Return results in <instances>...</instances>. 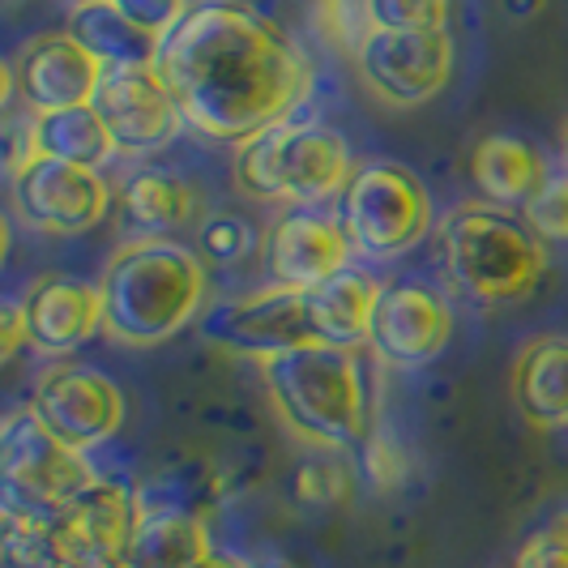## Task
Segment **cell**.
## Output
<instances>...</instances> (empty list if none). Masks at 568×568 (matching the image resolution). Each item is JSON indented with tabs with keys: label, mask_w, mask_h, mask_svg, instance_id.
<instances>
[{
	"label": "cell",
	"mask_w": 568,
	"mask_h": 568,
	"mask_svg": "<svg viewBox=\"0 0 568 568\" xmlns=\"http://www.w3.org/2000/svg\"><path fill=\"white\" fill-rule=\"evenodd\" d=\"M159 78L184 124L214 142H253L283 124L308 94L313 73L283 30L240 4H197L159 43Z\"/></svg>",
	"instance_id": "obj_1"
},
{
	"label": "cell",
	"mask_w": 568,
	"mask_h": 568,
	"mask_svg": "<svg viewBox=\"0 0 568 568\" xmlns=\"http://www.w3.org/2000/svg\"><path fill=\"white\" fill-rule=\"evenodd\" d=\"M103 334L124 346L175 338L205 295V265L171 240H129L103 270Z\"/></svg>",
	"instance_id": "obj_2"
},
{
	"label": "cell",
	"mask_w": 568,
	"mask_h": 568,
	"mask_svg": "<svg viewBox=\"0 0 568 568\" xmlns=\"http://www.w3.org/2000/svg\"><path fill=\"white\" fill-rule=\"evenodd\" d=\"M261 368L270 398L295 436L321 449H346L355 440H368V398L355 351L313 342L261 359Z\"/></svg>",
	"instance_id": "obj_3"
},
{
	"label": "cell",
	"mask_w": 568,
	"mask_h": 568,
	"mask_svg": "<svg viewBox=\"0 0 568 568\" xmlns=\"http://www.w3.org/2000/svg\"><path fill=\"white\" fill-rule=\"evenodd\" d=\"M440 265L462 300L505 308L535 295L547 256L526 219H513L496 205H462L440 227Z\"/></svg>",
	"instance_id": "obj_4"
},
{
	"label": "cell",
	"mask_w": 568,
	"mask_h": 568,
	"mask_svg": "<svg viewBox=\"0 0 568 568\" xmlns=\"http://www.w3.org/2000/svg\"><path fill=\"white\" fill-rule=\"evenodd\" d=\"M355 175L351 150L325 124H274L235 154V184L261 201H291L295 210L325 201Z\"/></svg>",
	"instance_id": "obj_5"
},
{
	"label": "cell",
	"mask_w": 568,
	"mask_h": 568,
	"mask_svg": "<svg viewBox=\"0 0 568 568\" xmlns=\"http://www.w3.org/2000/svg\"><path fill=\"white\" fill-rule=\"evenodd\" d=\"M432 227L424 180L398 163H364L342 189V231L364 256H398Z\"/></svg>",
	"instance_id": "obj_6"
},
{
	"label": "cell",
	"mask_w": 568,
	"mask_h": 568,
	"mask_svg": "<svg viewBox=\"0 0 568 568\" xmlns=\"http://www.w3.org/2000/svg\"><path fill=\"white\" fill-rule=\"evenodd\" d=\"M0 475L4 509L60 513L94 484L82 449H69L34 410H13L0 427Z\"/></svg>",
	"instance_id": "obj_7"
},
{
	"label": "cell",
	"mask_w": 568,
	"mask_h": 568,
	"mask_svg": "<svg viewBox=\"0 0 568 568\" xmlns=\"http://www.w3.org/2000/svg\"><path fill=\"white\" fill-rule=\"evenodd\" d=\"M355 69L376 99L394 108H415L440 94L454 73L449 30H368Z\"/></svg>",
	"instance_id": "obj_8"
},
{
	"label": "cell",
	"mask_w": 568,
	"mask_h": 568,
	"mask_svg": "<svg viewBox=\"0 0 568 568\" xmlns=\"http://www.w3.org/2000/svg\"><path fill=\"white\" fill-rule=\"evenodd\" d=\"M13 205L27 227L64 240L103 223V214L112 210V189L94 168L34 159L27 171L13 175Z\"/></svg>",
	"instance_id": "obj_9"
},
{
	"label": "cell",
	"mask_w": 568,
	"mask_h": 568,
	"mask_svg": "<svg viewBox=\"0 0 568 568\" xmlns=\"http://www.w3.org/2000/svg\"><path fill=\"white\" fill-rule=\"evenodd\" d=\"M94 112L103 115L115 150H124V154L159 150L184 124V112H180L175 94L159 78L154 64H115V69H103V82L94 90Z\"/></svg>",
	"instance_id": "obj_10"
},
{
	"label": "cell",
	"mask_w": 568,
	"mask_h": 568,
	"mask_svg": "<svg viewBox=\"0 0 568 568\" xmlns=\"http://www.w3.org/2000/svg\"><path fill=\"white\" fill-rule=\"evenodd\" d=\"M30 410L57 432L69 449H94L112 440L124 424V394L103 372L57 364L39 376Z\"/></svg>",
	"instance_id": "obj_11"
},
{
	"label": "cell",
	"mask_w": 568,
	"mask_h": 568,
	"mask_svg": "<svg viewBox=\"0 0 568 568\" xmlns=\"http://www.w3.org/2000/svg\"><path fill=\"white\" fill-rule=\"evenodd\" d=\"M138 500L124 484L94 479L57 513L60 568H120L138 530Z\"/></svg>",
	"instance_id": "obj_12"
},
{
	"label": "cell",
	"mask_w": 568,
	"mask_h": 568,
	"mask_svg": "<svg viewBox=\"0 0 568 568\" xmlns=\"http://www.w3.org/2000/svg\"><path fill=\"white\" fill-rule=\"evenodd\" d=\"M449 334H454V316H449V304L436 291L415 283L381 286L368 342L385 364H394V368L427 364L445 351Z\"/></svg>",
	"instance_id": "obj_13"
},
{
	"label": "cell",
	"mask_w": 568,
	"mask_h": 568,
	"mask_svg": "<svg viewBox=\"0 0 568 568\" xmlns=\"http://www.w3.org/2000/svg\"><path fill=\"white\" fill-rule=\"evenodd\" d=\"M103 69L108 64H99V60L90 57L69 30H57V34L30 39L27 48H22V57L13 60L9 78H13V90L22 94V103L39 115L94 103Z\"/></svg>",
	"instance_id": "obj_14"
},
{
	"label": "cell",
	"mask_w": 568,
	"mask_h": 568,
	"mask_svg": "<svg viewBox=\"0 0 568 568\" xmlns=\"http://www.w3.org/2000/svg\"><path fill=\"white\" fill-rule=\"evenodd\" d=\"M210 334L235 351H248L256 359H270V355L316 342L308 329V316H304V295L295 286H270L261 295L219 308L210 321Z\"/></svg>",
	"instance_id": "obj_15"
},
{
	"label": "cell",
	"mask_w": 568,
	"mask_h": 568,
	"mask_svg": "<svg viewBox=\"0 0 568 568\" xmlns=\"http://www.w3.org/2000/svg\"><path fill=\"white\" fill-rule=\"evenodd\" d=\"M346 256H351V240L342 223H329L313 210H291L265 235V265L274 283L295 286V291L346 270Z\"/></svg>",
	"instance_id": "obj_16"
},
{
	"label": "cell",
	"mask_w": 568,
	"mask_h": 568,
	"mask_svg": "<svg viewBox=\"0 0 568 568\" xmlns=\"http://www.w3.org/2000/svg\"><path fill=\"white\" fill-rule=\"evenodd\" d=\"M30 346L43 355H69L103 329V291L64 274H48L22 300Z\"/></svg>",
	"instance_id": "obj_17"
},
{
	"label": "cell",
	"mask_w": 568,
	"mask_h": 568,
	"mask_svg": "<svg viewBox=\"0 0 568 568\" xmlns=\"http://www.w3.org/2000/svg\"><path fill=\"white\" fill-rule=\"evenodd\" d=\"M304 316L316 342L355 351L372 338V313H376V295L381 286L372 283L364 270H338L321 283L304 286Z\"/></svg>",
	"instance_id": "obj_18"
},
{
	"label": "cell",
	"mask_w": 568,
	"mask_h": 568,
	"mask_svg": "<svg viewBox=\"0 0 568 568\" xmlns=\"http://www.w3.org/2000/svg\"><path fill=\"white\" fill-rule=\"evenodd\" d=\"M513 402L535 427L568 424V338H535L513 364Z\"/></svg>",
	"instance_id": "obj_19"
},
{
	"label": "cell",
	"mask_w": 568,
	"mask_h": 568,
	"mask_svg": "<svg viewBox=\"0 0 568 568\" xmlns=\"http://www.w3.org/2000/svg\"><path fill=\"white\" fill-rule=\"evenodd\" d=\"M210 547L205 521L184 509H142L120 568H197Z\"/></svg>",
	"instance_id": "obj_20"
},
{
	"label": "cell",
	"mask_w": 568,
	"mask_h": 568,
	"mask_svg": "<svg viewBox=\"0 0 568 568\" xmlns=\"http://www.w3.org/2000/svg\"><path fill=\"white\" fill-rule=\"evenodd\" d=\"M551 171L542 163L535 145L517 142V138H484L470 154V180L487 201L496 205H526L542 189Z\"/></svg>",
	"instance_id": "obj_21"
},
{
	"label": "cell",
	"mask_w": 568,
	"mask_h": 568,
	"mask_svg": "<svg viewBox=\"0 0 568 568\" xmlns=\"http://www.w3.org/2000/svg\"><path fill=\"white\" fill-rule=\"evenodd\" d=\"M64 30L108 69H115V64H154L159 43H163V39L145 34L142 27H133L112 0H82V4H73Z\"/></svg>",
	"instance_id": "obj_22"
},
{
	"label": "cell",
	"mask_w": 568,
	"mask_h": 568,
	"mask_svg": "<svg viewBox=\"0 0 568 568\" xmlns=\"http://www.w3.org/2000/svg\"><path fill=\"white\" fill-rule=\"evenodd\" d=\"M120 227L138 240H163L168 231L184 227L189 214H193V193L184 180L163 175V171H138L124 180L120 197Z\"/></svg>",
	"instance_id": "obj_23"
},
{
	"label": "cell",
	"mask_w": 568,
	"mask_h": 568,
	"mask_svg": "<svg viewBox=\"0 0 568 568\" xmlns=\"http://www.w3.org/2000/svg\"><path fill=\"white\" fill-rule=\"evenodd\" d=\"M112 154L115 142L103 115L94 112V103L34 115V159H60V163L99 171Z\"/></svg>",
	"instance_id": "obj_24"
},
{
	"label": "cell",
	"mask_w": 568,
	"mask_h": 568,
	"mask_svg": "<svg viewBox=\"0 0 568 568\" xmlns=\"http://www.w3.org/2000/svg\"><path fill=\"white\" fill-rule=\"evenodd\" d=\"M521 219L539 240H568V163L542 180L539 193L521 205Z\"/></svg>",
	"instance_id": "obj_25"
},
{
	"label": "cell",
	"mask_w": 568,
	"mask_h": 568,
	"mask_svg": "<svg viewBox=\"0 0 568 568\" xmlns=\"http://www.w3.org/2000/svg\"><path fill=\"white\" fill-rule=\"evenodd\" d=\"M372 30H445L449 0H364Z\"/></svg>",
	"instance_id": "obj_26"
},
{
	"label": "cell",
	"mask_w": 568,
	"mask_h": 568,
	"mask_svg": "<svg viewBox=\"0 0 568 568\" xmlns=\"http://www.w3.org/2000/svg\"><path fill=\"white\" fill-rule=\"evenodd\" d=\"M316 27H321V34L334 48L355 57L359 43H364V34L372 30L368 4L364 0H316Z\"/></svg>",
	"instance_id": "obj_27"
},
{
	"label": "cell",
	"mask_w": 568,
	"mask_h": 568,
	"mask_svg": "<svg viewBox=\"0 0 568 568\" xmlns=\"http://www.w3.org/2000/svg\"><path fill=\"white\" fill-rule=\"evenodd\" d=\"M112 4L154 39H168L171 30L189 18V0H112Z\"/></svg>",
	"instance_id": "obj_28"
},
{
	"label": "cell",
	"mask_w": 568,
	"mask_h": 568,
	"mask_svg": "<svg viewBox=\"0 0 568 568\" xmlns=\"http://www.w3.org/2000/svg\"><path fill=\"white\" fill-rule=\"evenodd\" d=\"M513 568H568V521L530 535V539L521 542Z\"/></svg>",
	"instance_id": "obj_29"
},
{
	"label": "cell",
	"mask_w": 568,
	"mask_h": 568,
	"mask_svg": "<svg viewBox=\"0 0 568 568\" xmlns=\"http://www.w3.org/2000/svg\"><path fill=\"white\" fill-rule=\"evenodd\" d=\"M351 496V479L346 470L334 462H321V466H304L300 470V500L308 505H338Z\"/></svg>",
	"instance_id": "obj_30"
},
{
	"label": "cell",
	"mask_w": 568,
	"mask_h": 568,
	"mask_svg": "<svg viewBox=\"0 0 568 568\" xmlns=\"http://www.w3.org/2000/svg\"><path fill=\"white\" fill-rule=\"evenodd\" d=\"M368 479L372 487H381V491H389V487H398L406 479V470H410V462L406 454L398 449V440H389V436H368Z\"/></svg>",
	"instance_id": "obj_31"
},
{
	"label": "cell",
	"mask_w": 568,
	"mask_h": 568,
	"mask_svg": "<svg viewBox=\"0 0 568 568\" xmlns=\"http://www.w3.org/2000/svg\"><path fill=\"white\" fill-rule=\"evenodd\" d=\"M244 244H248V227H244L240 219H214V223L205 227V248L214 256H223V261H231L235 253H244Z\"/></svg>",
	"instance_id": "obj_32"
},
{
	"label": "cell",
	"mask_w": 568,
	"mask_h": 568,
	"mask_svg": "<svg viewBox=\"0 0 568 568\" xmlns=\"http://www.w3.org/2000/svg\"><path fill=\"white\" fill-rule=\"evenodd\" d=\"M22 342H30L27 316H22V304H9L4 308V325H0V359H13Z\"/></svg>",
	"instance_id": "obj_33"
},
{
	"label": "cell",
	"mask_w": 568,
	"mask_h": 568,
	"mask_svg": "<svg viewBox=\"0 0 568 568\" xmlns=\"http://www.w3.org/2000/svg\"><path fill=\"white\" fill-rule=\"evenodd\" d=\"M197 568H253V565H244V560H235V556H223V551H205L197 560Z\"/></svg>",
	"instance_id": "obj_34"
},
{
	"label": "cell",
	"mask_w": 568,
	"mask_h": 568,
	"mask_svg": "<svg viewBox=\"0 0 568 568\" xmlns=\"http://www.w3.org/2000/svg\"><path fill=\"white\" fill-rule=\"evenodd\" d=\"M253 568H295V565H286V560H265V565H253Z\"/></svg>",
	"instance_id": "obj_35"
},
{
	"label": "cell",
	"mask_w": 568,
	"mask_h": 568,
	"mask_svg": "<svg viewBox=\"0 0 568 568\" xmlns=\"http://www.w3.org/2000/svg\"><path fill=\"white\" fill-rule=\"evenodd\" d=\"M565 163H568V129H565Z\"/></svg>",
	"instance_id": "obj_36"
},
{
	"label": "cell",
	"mask_w": 568,
	"mask_h": 568,
	"mask_svg": "<svg viewBox=\"0 0 568 568\" xmlns=\"http://www.w3.org/2000/svg\"><path fill=\"white\" fill-rule=\"evenodd\" d=\"M78 4H82V0H78Z\"/></svg>",
	"instance_id": "obj_37"
}]
</instances>
